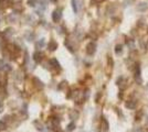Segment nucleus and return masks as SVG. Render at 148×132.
<instances>
[{
  "label": "nucleus",
  "instance_id": "nucleus-16",
  "mask_svg": "<svg viewBox=\"0 0 148 132\" xmlns=\"http://www.w3.org/2000/svg\"><path fill=\"white\" fill-rule=\"evenodd\" d=\"M123 52V45H120V44H117L115 46V53L117 55H119V54H122Z\"/></svg>",
  "mask_w": 148,
  "mask_h": 132
},
{
  "label": "nucleus",
  "instance_id": "nucleus-12",
  "mask_svg": "<svg viewBox=\"0 0 148 132\" xmlns=\"http://www.w3.org/2000/svg\"><path fill=\"white\" fill-rule=\"evenodd\" d=\"M25 39H26L27 41L31 42V41H33V40H34V34H33L32 32L28 31V32H26V34H25Z\"/></svg>",
  "mask_w": 148,
  "mask_h": 132
},
{
  "label": "nucleus",
  "instance_id": "nucleus-22",
  "mask_svg": "<svg viewBox=\"0 0 148 132\" xmlns=\"http://www.w3.org/2000/svg\"><path fill=\"white\" fill-rule=\"evenodd\" d=\"M6 129V123L2 120H0V130H5Z\"/></svg>",
  "mask_w": 148,
  "mask_h": 132
},
{
  "label": "nucleus",
  "instance_id": "nucleus-3",
  "mask_svg": "<svg viewBox=\"0 0 148 132\" xmlns=\"http://www.w3.org/2000/svg\"><path fill=\"white\" fill-rule=\"evenodd\" d=\"M96 52V44L94 42H90L86 45V53L87 55H93Z\"/></svg>",
  "mask_w": 148,
  "mask_h": 132
},
{
  "label": "nucleus",
  "instance_id": "nucleus-5",
  "mask_svg": "<svg viewBox=\"0 0 148 132\" xmlns=\"http://www.w3.org/2000/svg\"><path fill=\"white\" fill-rule=\"evenodd\" d=\"M147 8H148V4L147 2H139L137 6V10L138 11H140V12H145V11L147 10Z\"/></svg>",
  "mask_w": 148,
  "mask_h": 132
},
{
  "label": "nucleus",
  "instance_id": "nucleus-11",
  "mask_svg": "<svg viewBox=\"0 0 148 132\" xmlns=\"http://www.w3.org/2000/svg\"><path fill=\"white\" fill-rule=\"evenodd\" d=\"M50 65L52 66V67H54V68H59V70L61 68L60 67V63L58 62V59L56 58H51L50 59Z\"/></svg>",
  "mask_w": 148,
  "mask_h": 132
},
{
  "label": "nucleus",
  "instance_id": "nucleus-20",
  "mask_svg": "<svg viewBox=\"0 0 148 132\" xmlns=\"http://www.w3.org/2000/svg\"><path fill=\"white\" fill-rule=\"evenodd\" d=\"M78 117V113L76 112V111H72L71 113H70V118L72 119V120H74V119H76Z\"/></svg>",
  "mask_w": 148,
  "mask_h": 132
},
{
  "label": "nucleus",
  "instance_id": "nucleus-9",
  "mask_svg": "<svg viewBox=\"0 0 148 132\" xmlns=\"http://www.w3.org/2000/svg\"><path fill=\"white\" fill-rule=\"evenodd\" d=\"M33 83H34V85H35V87H37V88H40V89H42L44 87V85H43V83L41 82L40 79L39 78H37V77H34V78H33Z\"/></svg>",
  "mask_w": 148,
  "mask_h": 132
},
{
  "label": "nucleus",
  "instance_id": "nucleus-26",
  "mask_svg": "<svg viewBox=\"0 0 148 132\" xmlns=\"http://www.w3.org/2000/svg\"><path fill=\"white\" fill-rule=\"evenodd\" d=\"M95 2H102V1H104V0H94Z\"/></svg>",
  "mask_w": 148,
  "mask_h": 132
},
{
  "label": "nucleus",
  "instance_id": "nucleus-1",
  "mask_svg": "<svg viewBox=\"0 0 148 132\" xmlns=\"http://www.w3.org/2000/svg\"><path fill=\"white\" fill-rule=\"evenodd\" d=\"M135 80L138 85H141L143 84V78H141V75H140V66L139 65H136L135 67Z\"/></svg>",
  "mask_w": 148,
  "mask_h": 132
},
{
  "label": "nucleus",
  "instance_id": "nucleus-2",
  "mask_svg": "<svg viewBox=\"0 0 148 132\" xmlns=\"http://www.w3.org/2000/svg\"><path fill=\"white\" fill-rule=\"evenodd\" d=\"M61 19H62V9H55L52 13L53 22H59Z\"/></svg>",
  "mask_w": 148,
  "mask_h": 132
},
{
  "label": "nucleus",
  "instance_id": "nucleus-4",
  "mask_svg": "<svg viewBox=\"0 0 148 132\" xmlns=\"http://www.w3.org/2000/svg\"><path fill=\"white\" fill-rule=\"evenodd\" d=\"M108 129H110V124H108V121L106 120L105 117L102 118V130L104 132H108Z\"/></svg>",
  "mask_w": 148,
  "mask_h": 132
},
{
  "label": "nucleus",
  "instance_id": "nucleus-18",
  "mask_svg": "<svg viewBox=\"0 0 148 132\" xmlns=\"http://www.w3.org/2000/svg\"><path fill=\"white\" fill-rule=\"evenodd\" d=\"M34 125L37 127V129L39 131H42L43 130V124L41 123V122H39V121H34Z\"/></svg>",
  "mask_w": 148,
  "mask_h": 132
},
{
  "label": "nucleus",
  "instance_id": "nucleus-25",
  "mask_svg": "<svg viewBox=\"0 0 148 132\" xmlns=\"http://www.w3.org/2000/svg\"><path fill=\"white\" fill-rule=\"evenodd\" d=\"M4 108H5V106H4V103H1V101H0V112H2V111H4Z\"/></svg>",
  "mask_w": 148,
  "mask_h": 132
},
{
  "label": "nucleus",
  "instance_id": "nucleus-23",
  "mask_svg": "<svg viewBox=\"0 0 148 132\" xmlns=\"http://www.w3.org/2000/svg\"><path fill=\"white\" fill-rule=\"evenodd\" d=\"M127 45L131 46L132 49H134V42H133L132 40H131V41H127Z\"/></svg>",
  "mask_w": 148,
  "mask_h": 132
},
{
  "label": "nucleus",
  "instance_id": "nucleus-15",
  "mask_svg": "<svg viewBox=\"0 0 148 132\" xmlns=\"http://www.w3.org/2000/svg\"><path fill=\"white\" fill-rule=\"evenodd\" d=\"M71 4H72V8H73L74 13H77L78 8H77V2H76V0H71Z\"/></svg>",
  "mask_w": 148,
  "mask_h": 132
},
{
  "label": "nucleus",
  "instance_id": "nucleus-21",
  "mask_svg": "<svg viewBox=\"0 0 148 132\" xmlns=\"http://www.w3.org/2000/svg\"><path fill=\"white\" fill-rule=\"evenodd\" d=\"M42 46H44V39H41L37 44V47H42Z\"/></svg>",
  "mask_w": 148,
  "mask_h": 132
},
{
  "label": "nucleus",
  "instance_id": "nucleus-6",
  "mask_svg": "<svg viewBox=\"0 0 148 132\" xmlns=\"http://www.w3.org/2000/svg\"><path fill=\"white\" fill-rule=\"evenodd\" d=\"M11 6V0H0V8L7 9Z\"/></svg>",
  "mask_w": 148,
  "mask_h": 132
},
{
  "label": "nucleus",
  "instance_id": "nucleus-24",
  "mask_svg": "<svg viewBox=\"0 0 148 132\" xmlns=\"http://www.w3.org/2000/svg\"><path fill=\"white\" fill-rule=\"evenodd\" d=\"M64 86H66V82H62L61 85H59V89H62Z\"/></svg>",
  "mask_w": 148,
  "mask_h": 132
},
{
  "label": "nucleus",
  "instance_id": "nucleus-7",
  "mask_svg": "<svg viewBox=\"0 0 148 132\" xmlns=\"http://www.w3.org/2000/svg\"><path fill=\"white\" fill-rule=\"evenodd\" d=\"M42 56H43V54H42L41 52H38V51H37V52L33 54V59H34L35 63H39V62L42 61Z\"/></svg>",
  "mask_w": 148,
  "mask_h": 132
},
{
  "label": "nucleus",
  "instance_id": "nucleus-14",
  "mask_svg": "<svg viewBox=\"0 0 148 132\" xmlns=\"http://www.w3.org/2000/svg\"><path fill=\"white\" fill-rule=\"evenodd\" d=\"M39 8L43 11L47 8V0H39Z\"/></svg>",
  "mask_w": 148,
  "mask_h": 132
},
{
  "label": "nucleus",
  "instance_id": "nucleus-19",
  "mask_svg": "<svg viewBox=\"0 0 148 132\" xmlns=\"http://www.w3.org/2000/svg\"><path fill=\"white\" fill-rule=\"evenodd\" d=\"M37 2H38V0H28V5H29V7H35V5H37Z\"/></svg>",
  "mask_w": 148,
  "mask_h": 132
},
{
  "label": "nucleus",
  "instance_id": "nucleus-13",
  "mask_svg": "<svg viewBox=\"0 0 148 132\" xmlns=\"http://www.w3.org/2000/svg\"><path fill=\"white\" fill-rule=\"evenodd\" d=\"M13 34V29H11V28H8V29H6L5 31H4V35L5 37H11V35Z\"/></svg>",
  "mask_w": 148,
  "mask_h": 132
},
{
  "label": "nucleus",
  "instance_id": "nucleus-10",
  "mask_svg": "<svg viewBox=\"0 0 148 132\" xmlns=\"http://www.w3.org/2000/svg\"><path fill=\"white\" fill-rule=\"evenodd\" d=\"M136 100H134V99H132V100H128L127 103L125 104V106L126 108H129V109H134V108L136 107Z\"/></svg>",
  "mask_w": 148,
  "mask_h": 132
},
{
  "label": "nucleus",
  "instance_id": "nucleus-8",
  "mask_svg": "<svg viewBox=\"0 0 148 132\" xmlns=\"http://www.w3.org/2000/svg\"><path fill=\"white\" fill-rule=\"evenodd\" d=\"M48 49L53 52V51H55L56 49H58V43H56L55 41H50L49 44H48Z\"/></svg>",
  "mask_w": 148,
  "mask_h": 132
},
{
  "label": "nucleus",
  "instance_id": "nucleus-17",
  "mask_svg": "<svg viewBox=\"0 0 148 132\" xmlns=\"http://www.w3.org/2000/svg\"><path fill=\"white\" fill-rule=\"evenodd\" d=\"M74 129H75V123H74V122H73V121H72V122H71V123H69V124H68V127H66V130H68L69 132L73 131V130H74Z\"/></svg>",
  "mask_w": 148,
  "mask_h": 132
},
{
  "label": "nucleus",
  "instance_id": "nucleus-27",
  "mask_svg": "<svg viewBox=\"0 0 148 132\" xmlns=\"http://www.w3.org/2000/svg\"><path fill=\"white\" fill-rule=\"evenodd\" d=\"M51 1H52V2H56V1H58V0H51Z\"/></svg>",
  "mask_w": 148,
  "mask_h": 132
}]
</instances>
